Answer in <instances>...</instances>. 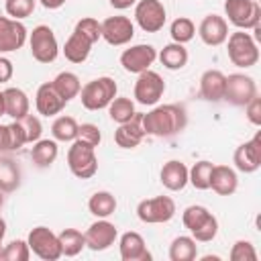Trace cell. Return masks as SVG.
Here are the masks:
<instances>
[{"instance_id":"obj_47","label":"cell","mask_w":261,"mask_h":261,"mask_svg":"<svg viewBox=\"0 0 261 261\" xmlns=\"http://www.w3.org/2000/svg\"><path fill=\"white\" fill-rule=\"evenodd\" d=\"M10 151V135H8V124H0V153Z\"/></svg>"},{"instance_id":"obj_8","label":"cell","mask_w":261,"mask_h":261,"mask_svg":"<svg viewBox=\"0 0 261 261\" xmlns=\"http://www.w3.org/2000/svg\"><path fill=\"white\" fill-rule=\"evenodd\" d=\"M67 167H69V171L77 179H90V177H94L96 171H98L96 149L73 141L71 147H69V151H67Z\"/></svg>"},{"instance_id":"obj_10","label":"cell","mask_w":261,"mask_h":261,"mask_svg":"<svg viewBox=\"0 0 261 261\" xmlns=\"http://www.w3.org/2000/svg\"><path fill=\"white\" fill-rule=\"evenodd\" d=\"M167 10L161 0H139L135 4V22L145 33H159L165 27Z\"/></svg>"},{"instance_id":"obj_13","label":"cell","mask_w":261,"mask_h":261,"mask_svg":"<svg viewBox=\"0 0 261 261\" xmlns=\"http://www.w3.org/2000/svg\"><path fill=\"white\" fill-rule=\"evenodd\" d=\"M157 59V49L149 43H139V45H130L128 49H124L120 53V65L124 71L128 73H141L145 69H151V65Z\"/></svg>"},{"instance_id":"obj_19","label":"cell","mask_w":261,"mask_h":261,"mask_svg":"<svg viewBox=\"0 0 261 261\" xmlns=\"http://www.w3.org/2000/svg\"><path fill=\"white\" fill-rule=\"evenodd\" d=\"M145 139V128H143V112H135V116L114 130V143L120 149H135L141 145Z\"/></svg>"},{"instance_id":"obj_45","label":"cell","mask_w":261,"mask_h":261,"mask_svg":"<svg viewBox=\"0 0 261 261\" xmlns=\"http://www.w3.org/2000/svg\"><path fill=\"white\" fill-rule=\"evenodd\" d=\"M245 112H247V120L255 126H261V98L255 96L247 106H245Z\"/></svg>"},{"instance_id":"obj_4","label":"cell","mask_w":261,"mask_h":261,"mask_svg":"<svg viewBox=\"0 0 261 261\" xmlns=\"http://www.w3.org/2000/svg\"><path fill=\"white\" fill-rule=\"evenodd\" d=\"M224 43H226V55L232 65L243 67V69L257 65L259 47H257V41L253 39V35H249L245 31H237V33H230Z\"/></svg>"},{"instance_id":"obj_26","label":"cell","mask_w":261,"mask_h":261,"mask_svg":"<svg viewBox=\"0 0 261 261\" xmlns=\"http://www.w3.org/2000/svg\"><path fill=\"white\" fill-rule=\"evenodd\" d=\"M92 41L88 37H84L80 31L73 29V33L67 37L65 45H63V55L67 61L71 63H84L88 57H90V51H92Z\"/></svg>"},{"instance_id":"obj_43","label":"cell","mask_w":261,"mask_h":261,"mask_svg":"<svg viewBox=\"0 0 261 261\" xmlns=\"http://www.w3.org/2000/svg\"><path fill=\"white\" fill-rule=\"evenodd\" d=\"M73 29L80 31L84 37H88L92 43H96V41L102 39V24H100L96 18H92V16H84V18H80V20L75 22Z\"/></svg>"},{"instance_id":"obj_38","label":"cell","mask_w":261,"mask_h":261,"mask_svg":"<svg viewBox=\"0 0 261 261\" xmlns=\"http://www.w3.org/2000/svg\"><path fill=\"white\" fill-rule=\"evenodd\" d=\"M29 257H31V247L22 239L10 241L0 251V261H29Z\"/></svg>"},{"instance_id":"obj_23","label":"cell","mask_w":261,"mask_h":261,"mask_svg":"<svg viewBox=\"0 0 261 261\" xmlns=\"http://www.w3.org/2000/svg\"><path fill=\"white\" fill-rule=\"evenodd\" d=\"M226 75L220 69H206L200 77V96L208 102H220L224 98Z\"/></svg>"},{"instance_id":"obj_15","label":"cell","mask_w":261,"mask_h":261,"mask_svg":"<svg viewBox=\"0 0 261 261\" xmlns=\"http://www.w3.org/2000/svg\"><path fill=\"white\" fill-rule=\"evenodd\" d=\"M232 163L241 173H255L261 167V133L234 149Z\"/></svg>"},{"instance_id":"obj_29","label":"cell","mask_w":261,"mask_h":261,"mask_svg":"<svg viewBox=\"0 0 261 261\" xmlns=\"http://www.w3.org/2000/svg\"><path fill=\"white\" fill-rule=\"evenodd\" d=\"M116 206H118V202H116L114 194H110L106 190L94 192L90 196V200H88V210L96 218H108V216H112L116 212Z\"/></svg>"},{"instance_id":"obj_40","label":"cell","mask_w":261,"mask_h":261,"mask_svg":"<svg viewBox=\"0 0 261 261\" xmlns=\"http://www.w3.org/2000/svg\"><path fill=\"white\" fill-rule=\"evenodd\" d=\"M75 141L82 143V145H88V147L96 149L100 145V141H102V133H100V128L94 122H84V124L77 126Z\"/></svg>"},{"instance_id":"obj_3","label":"cell","mask_w":261,"mask_h":261,"mask_svg":"<svg viewBox=\"0 0 261 261\" xmlns=\"http://www.w3.org/2000/svg\"><path fill=\"white\" fill-rule=\"evenodd\" d=\"M116 92H118L116 82L108 75H100V77H94L82 86L80 100H82V106L86 110L96 112V110L108 108V104L116 98Z\"/></svg>"},{"instance_id":"obj_32","label":"cell","mask_w":261,"mask_h":261,"mask_svg":"<svg viewBox=\"0 0 261 261\" xmlns=\"http://www.w3.org/2000/svg\"><path fill=\"white\" fill-rule=\"evenodd\" d=\"M198 257V245L194 237L181 234L175 237L169 245V259L171 261H194Z\"/></svg>"},{"instance_id":"obj_52","label":"cell","mask_w":261,"mask_h":261,"mask_svg":"<svg viewBox=\"0 0 261 261\" xmlns=\"http://www.w3.org/2000/svg\"><path fill=\"white\" fill-rule=\"evenodd\" d=\"M2 206H4V192L0 190V208H2Z\"/></svg>"},{"instance_id":"obj_25","label":"cell","mask_w":261,"mask_h":261,"mask_svg":"<svg viewBox=\"0 0 261 261\" xmlns=\"http://www.w3.org/2000/svg\"><path fill=\"white\" fill-rule=\"evenodd\" d=\"M2 92H4V112H6V116H10L12 120H18V118L29 114L31 100H29L24 90H20V88H6Z\"/></svg>"},{"instance_id":"obj_33","label":"cell","mask_w":261,"mask_h":261,"mask_svg":"<svg viewBox=\"0 0 261 261\" xmlns=\"http://www.w3.org/2000/svg\"><path fill=\"white\" fill-rule=\"evenodd\" d=\"M77 120L73 116H57L51 124V137L57 141V143H73L75 141V135H77Z\"/></svg>"},{"instance_id":"obj_1","label":"cell","mask_w":261,"mask_h":261,"mask_svg":"<svg viewBox=\"0 0 261 261\" xmlns=\"http://www.w3.org/2000/svg\"><path fill=\"white\" fill-rule=\"evenodd\" d=\"M188 124V114L186 108L179 104H161L143 114V128L145 135L151 137H175L179 135Z\"/></svg>"},{"instance_id":"obj_17","label":"cell","mask_w":261,"mask_h":261,"mask_svg":"<svg viewBox=\"0 0 261 261\" xmlns=\"http://www.w3.org/2000/svg\"><path fill=\"white\" fill-rule=\"evenodd\" d=\"M86 237V247L92 251H106L110 249L116 239H118V228L106 220V218H98L96 222H92L88 226V230L84 232Z\"/></svg>"},{"instance_id":"obj_34","label":"cell","mask_w":261,"mask_h":261,"mask_svg":"<svg viewBox=\"0 0 261 261\" xmlns=\"http://www.w3.org/2000/svg\"><path fill=\"white\" fill-rule=\"evenodd\" d=\"M20 186V167L10 157H0V190L14 192Z\"/></svg>"},{"instance_id":"obj_46","label":"cell","mask_w":261,"mask_h":261,"mask_svg":"<svg viewBox=\"0 0 261 261\" xmlns=\"http://www.w3.org/2000/svg\"><path fill=\"white\" fill-rule=\"evenodd\" d=\"M12 75H14V65H12V61H10L8 57L0 55V84L10 82Z\"/></svg>"},{"instance_id":"obj_31","label":"cell","mask_w":261,"mask_h":261,"mask_svg":"<svg viewBox=\"0 0 261 261\" xmlns=\"http://www.w3.org/2000/svg\"><path fill=\"white\" fill-rule=\"evenodd\" d=\"M57 239H59L61 255H65V257H75L86 249V237L77 228H63L57 234Z\"/></svg>"},{"instance_id":"obj_14","label":"cell","mask_w":261,"mask_h":261,"mask_svg":"<svg viewBox=\"0 0 261 261\" xmlns=\"http://www.w3.org/2000/svg\"><path fill=\"white\" fill-rule=\"evenodd\" d=\"M102 39L112 47H122L135 37V22L128 16H108L102 22Z\"/></svg>"},{"instance_id":"obj_20","label":"cell","mask_w":261,"mask_h":261,"mask_svg":"<svg viewBox=\"0 0 261 261\" xmlns=\"http://www.w3.org/2000/svg\"><path fill=\"white\" fill-rule=\"evenodd\" d=\"M118 249H120V259L122 261H151L153 259L151 251L147 249L145 239L135 230H126V232L120 234Z\"/></svg>"},{"instance_id":"obj_12","label":"cell","mask_w":261,"mask_h":261,"mask_svg":"<svg viewBox=\"0 0 261 261\" xmlns=\"http://www.w3.org/2000/svg\"><path fill=\"white\" fill-rule=\"evenodd\" d=\"M257 96V84L247 73H230L226 75L224 98L232 106H247Z\"/></svg>"},{"instance_id":"obj_28","label":"cell","mask_w":261,"mask_h":261,"mask_svg":"<svg viewBox=\"0 0 261 261\" xmlns=\"http://www.w3.org/2000/svg\"><path fill=\"white\" fill-rule=\"evenodd\" d=\"M57 155H59V147H57L55 139H39L37 143H33L31 159L37 167H41V169L51 167L55 163Z\"/></svg>"},{"instance_id":"obj_35","label":"cell","mask_w":261,"mask_h":261,"mask_svg":"<svg viewBox=\"0 0 261 261\" xmlns=\"http://www.w3.org/2000/svg\"><path fill=\"white\" fill-rule=\"evenodd\" d=\"M135 102L126 96H116L110 104H108V114L116 124H122L126 120H130L135 116Z\"/></svg>"},{"instance_id":"obj_42","label":"cell","mask_w":261,"mask_h":261,"mask_svg":"<svg viewBox=\"0 0 261 261\" xmlns=\"http://www.w3.org/2000/svg\"><path fill=\"white\" fill-rule=\"evenodd\" d=\"M18 122H20V126H22V130H24L27 143H37V141L41 139V135H43V124H41L39 116H35V114L29 112L27 116L18 118Z\"/></svg>"},{"instance_id":"obj_39","label":"cell","mask_w":261,"mask_h":261,"mask_svg":"<svg viewBox=\"0 0 261 261\" xmlns=\"http://www.w3.org/2000/svg\"><path fill=\"white\" fill-rule=\"evenodd\" d=\"M37 8V0H4V10L10 18L22 20L31 16Z\"/></svg>"},{"instance_id":"obj_21","label":"cell","mask_w":261,"mask_h":261,"mask_svg":"<svg viewBox=\"0 0 261 261\" xmlns=\"http://www.w3.org/2000/svg\"><path fill=\"white\" fill-rule=\"evenodd\" d=\"M65 100L57 94V90L53 88L51 82H45L37 88L35 94V108L41 116H57L61 114V110L65 108Z\"/></svg>"},{"instance_id":"obj_16","label":"cell","mask_w":261,"mask_h":261,"mask_svg":"<svg viewBox=\"0 0 261 261\" xmlns=\"http://www.w3.org/2000/svg\"><path fill=\"white\" fill-rule=\"evenodd\" d=\"M29 39L27 27L10 16H0V55L18 51Z\"/></svg>"},{"instance_id":"obj_36","label":"cell","mask_w":261,"mask_h":261,"mask_svg":"<svg viewBox=\"0 0 261 261\" xmlns=\"http://www.w3.org/2000/svg\"><path fill=\"white\" fill-rule=\"evenodd\" d=\"M169 35H171V41H173V43L186 45V43H190V41L194 39V35H196V24H194V20L188 18V16H177V18L169 24Z\"/></svg>"},{"instance_id":"obj_37","label":"cell","mask_w":261,"mask_h":261,"mask_svg":"<svg viewBox=\"0 0 261 261\" xmlns=\"http://www.w3.org/2000/svg\"><path fill=\"white\" fill-rule=\"evenodd\" d=\"M214 163L210 161H198L188 169V184H192L196 190H210V173Z\"/></svg>"},{"instance_id":"obj_24","label":"cell","mask_w":261,"mask_h":261,"mask_svg":"<svg viewBox=\"0 0 261 261\" xmlns=\"http://www.w3.org/2000/svg\"><path fill=\"white\" fill-rule=\"evenodd\" d=\"M239 188V177L237 171L228 165H214L210 173V190L216 192L218 196H230Z\"/></svg>"},{"instance_id":"obj_5","label":"cell","mask_w":261,"mask_h":261,"mask_svg":"<svg viewBox=\"0 0 261 261\" xmlns=\"http://www.w3.org/2000/svg\"><path fill=\"white\" fill-rule=\"evenodd\" d=\"M27 41H29L31 55H33L35 61H39V63H53L57 59L59 43H57V37H55L51 27H47V24L35 27Z\"/></svg>"},{"instance_id":"obj_18","label":"cell","mask_w":261,"mask_h":261,"mask_svg":"<svg viewBox=\"0 0 261 261\" xmlns=\"http://www.w3.org/2000/svg\"><path fill=\"white\" fill-rule=\"evenodd\" d=\"M198 37L208 47H220L224 45L228 37V22L220 14H206L202 22L198 24Z\"/></svg>"},{"instance_id":"obj_7","label":"cell","mask_w":261,"mask_h":261,"mask_svg":"<svg viewBox=\"0 0 261 261\" xmlns=\"http://www.w3.org/2000/svg\"><path fill=\"white\" fill-rule=\"evenodd\" d=\"M137 216L145 224H163L175 216V202L169 196H155L141 200L137 206Z\"/></svg>"},{"instance_id":"obj_22","label":"cell","mask_w":261,"mask_h":261,"mask_svg":"<svg viewBox=\"0 0 261 261\" xmlns=\"http://www.w3.org/2000/svg\"><path fill=\"white\" fill-rule=\"evenodd\" d=\"M159 179H161L165 190L181 192L188 186V167H186V163L177 161V159H169L167 163H163V167L159 171Z\"/></svg>"},{"instance_id":"obj_51","label":"cell","mask_w":261,"mask_h":261,"mask_svg":"<svg viewBox=\"0 0 261 261\" xmlns=\"http://www.w3.org/2000/svg\"><path fill=\"white\" fill-rule=\"evenodd\" d=\"M4 114H6V112H4V92L0 90V118H2Z\"/></svg>"},{"instance_id":"obj_2","label":"cell","mask_w":261,"mask_h":261,"mask_svg":"<svg viewBox=\"0 0 261 261\" xmlns=\"http://www.w3.org/2000/svg\"><path fill=\"white\" fill-rule=\"evenodd\" d=\"M181 222L190 230L196 243H210L218 234V220L216 216L200 204H192L181 212Z\"/></svg>"},{"instance_id":"obj_30","label":"cell","mask_w":261,"mask_h":261,"mask_svg":"<svg viewBox=\"0 0 261 261\" xmlns=\"http://www.w3.org/2000/svg\"><path fill=\"white\" fill-rule=\"evenodd\" d=\"M53 88L57 90V94L65 100V102H71L73 98L80 96V90H82V82L80 77L73 73V71H61L53 77Z\"/></svg>"},{"instance_id":"obj_50","label":"cell","mask_w":261,"mask_h":261,"mask_svg":"<svg viewBox=\"0 0 261 261\" xmlns=\"http://www.w3.org/2000/svg\"><path fill=\"white\" fill-rule=\"evenodd\" d=\"M4 237H6V220L0 216V251L4 247Z\"/></svg>"},{"instance_id":"obj_27","label":"cell","mask_w":261,"mask_h":261,"mask_svg":"<svg viewBox=\"0 0 261 261\" xmlns=\"http://www.w3.org/2000/svg\"><path fill=\"white\" fill-rule=\"evenodd\" d=\"M157 59L161 61V65H163L165 69L177 71V69H181V67L188 65L190 55H188V49H186L181 43H173V41H171L169 45H165V47L157 53Z\"/></svg>"},{"instance_id":"obj_48","label":"cell","mask_w":261,"mask_h":261,"mask_svg":"<svg viewBox=\"0 0 261 261\" xmlns=\"http://www.w3.org/2000/svg\"><path fill=\"white\" fill-rule=\"evenodd\" d=\"M108 2H110V6L116 8V10H126V8H130V6H135L139 0H108Z\"/></svg>"},{"instance_id":"obj_49","label":"cell","mask_w":261,"mask_h":261,"mask_svg":"<svg viewBox=\"0 0 261 261\" xmlns=\"http://www.w3.org/2000/svg\"><path fill=\"white\" fill-rule=\"evenodd\" d=\"M65 2H67V0H39V4H41L43 8H47V10H57V8H61Z\"/></svg>"},{"instance_id":"obj_6","label":"cell","mask_w":261,"mask_h":261,"mask_svg":"<svg viewBox=\"0 0 261 261\" xmlns=\"http://www.w3.org/2000/svg\"><path fill=\"white\" fill-rule=\"evenodd\" d=\"M226 22L234 24L239 31H249L259 27L261 6L257 0H224Z\"/></svg>"},{"instance_id":"obj_11","label":"cell","mask_w":261,"mask_h":261,"mask_svg":"<svg viewBox=\"0 0 261 261\" xmlns=\"http://www.w3.org/2000/svg\"><path fill=\"white\" fill-rule=\"evenodd\" d=\"M27 243L31 247V253H35L43 261H57L59 257H63L57 234L47 226H35L29 232Z\"/></svg>"},{"instance_id":"obj_44","label":"cell","mask_w":261,"mask_h":261,"mask_svg":"<svg viewBox=\"0 0 261 261\" xmlns=\"http://www.w3.org/2000/svg\"><path fill=\"white\" fill-rule=\"evenodd\" d=\"M8 135H10V151H16L22 145H27V137H24V130L18 120H12L8 124Z\"/></svg>"},{"instance_id":"obj_41","label":"cell","mask_w":261,"mask_h":261,"mask_svg":"<svg viewBox=\"0 0 261 261\" xmlns=\"http://www.w3.org/2000/svg\"><path fill=\"white\" fill-rule=\"evenodd\" d=\"M228 259L230 261H257V251H255V245L251 241H237L232 247H230V253H228Z\"/></svg>"},{"instance_id":"obj_9","label":"cell","mask_w":261,"mask_h":261,"mask_svg":"<svg viewBox=\"0 0 261 261\" xmlns=\"http://www.w3.org/2000/svg\"><path fill=\"white\" fill-rule=\"evenodd\" d=\"M163 94H165V82L157 71L145 69L139 73V77L135 82V90H133V96L139 104L155 106L163 98Z\"/></svg>"}]
</instances>
